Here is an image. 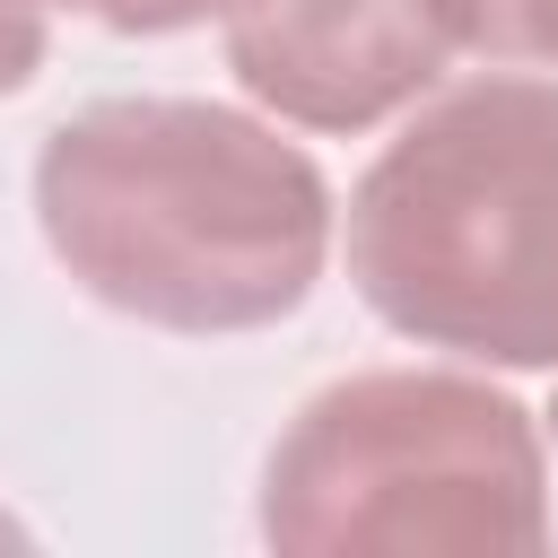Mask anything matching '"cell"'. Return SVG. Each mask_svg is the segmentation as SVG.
<instances>
[{
  "instance_id": "cell-1",
  "label": "cell",
  "mask_w": 558,
  "mask_h": 558,
  "mask_svg": "<svg viewBox=\"0 0 558 558\" xmlns=\"http://www.w3.org/2000/svg\"><path fill=\"white\" fill-rule=\"evenodd\" d=\"M35 227L96 305L227 340L314 296L340 201L262 113L209 96H96L35 148Z\"/></svg>"
},
{
  "instance_id": "cell-2",
  "label": "cell",
  "mask_w": 558,
  "mask_h": 558,
  "mask_svg": "<svg viewBox=\"0 0 558 558\" xmlns=\"http://www.w3.org/2000/svg\"><path fill=\"white\" fill-rule=\"evenodd\" d=\"M340 253L384 331L558 375V78L488 70L418 96L349 183Z\"/></svg>"
},
{
  "instance_id": "cell-3",
  "label": "cell",
  "mask_w": 558,
  "mask_h": 558,
  "mask_svg": "<svg viewBox=\"0 0 558 558\" xmlns=\"http://www.w3.org/2000/svg\"><path fill=\"white\" fill-rule=\"evenodd\" d=\"M270 549H541L549 445L462 366H357L296 401L253 506Z\"/></svg>"
},
{
  "instance_id": "cell-4",
  "label": "cell",
  "mask_w": 558,
  "mask_h": 558,
  "mask_svg": "<svg viewBox=\"0 0 558 558\" xmlns=\"http://www.w3.org/2000/svg\"><path fill=\"white\" fill-rule=\"evenodd\" d=\"M218 44L235 87L296 131H375L453 70L427 0H244Z\"/></svg>"
},
{
  "instance_id": "cell-5",
  "label": "cell",
  "mask_w": 558,
  "mask_h": 558,
  "mask_svg": "<svg viewBox=\"0 0 558 558\" xmlns=\"http://www.w3.org/2000/svg\"><path fill=\"white\" fill-rule=\"evenodd\" d=\"M453 52L497 70H558V0H427Z\"/></svg>"
},
{
  "instance_id": "cell-6",
  "label": "cell",
  "mask_w": 558,
  "mask_h": 558,
  "mask_svg": "<svg viewBox=\"0 0 558 558\" xmlns=\"http://www.w3.org/2000/svg\"><path fill=\"white\" fill-rule=\"evenodd\" d=\"M44 17H87L105 35H183V26H227L244 0H35Z\"/></svg>"
},
{
  "instance_id": "cell-7",
  "label": "cell",
  "mask_w": 558,
  "mask_h": 558,
  "mask_svg": "<svg viewBox=\"0 0 558 558\" xmlns=\"http://www.w3.org/2000/svg\"><path fill=\"white\" fill-rule=\"evenodd\" d=\"M44 52H52V17H44L35 0H0V96L35 87Z\"/></svg>"
},
{
  "instance_id": "cell-8",
  "label": "cell",
  "mask_w": 558,
  "mask_h": 558,
  "mask_svg": "<svg viewBox=\"0 0 558 558\" xmlns=\"http://www.w3.org/2000/svg\"><path fill=\"white\" fill-rule=\"evenodd\" d=\"M0 541H17V523H9V514H0Z\"/></svg>"
},
{
  "instance_id": "cell-9",
  "label": "cell",
  "mask_w": 558,
  "mask_h": 558,
  "mask_svg": "<svg viewBox=\"0 0 558 558\" xmlns=\"http://www.w3.org/2000/svg\"><path fill=\"white\" fill-rule=\"evenodd\" d=\"M549 436H558V401H549Z\"/></svg>"
}]
</instances>
